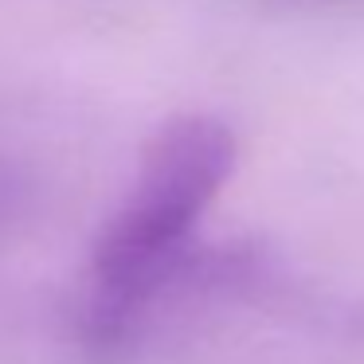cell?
<instances>
[{"mask_svg":"<svg viewBox=\"0 0 364 364\" xmlns=\"http://www.w3.org/2000/svg\"><path fill=\"white\" fill-rule=\"evenodd\" d=\"M239 145L220 118L181 114L149 137L134 184L90 243L79 294V341L110 364L168 309L196 251V228L235 173Z\"/></svg>","mask_w":364,"mask_h":364,"instance_id":"1","label":"cell"},{"mask_svg":"<svg viewBox=\"0 0 364 364\" xmlns=\"http://www.w3.org/2000/svg\"><path fill=\"white\" fill-rule=\"evenodd\" d=\"M32 200H36V188L28 181V173L12 157L0 153V255L16 243L20 228L32 215Z\"/></svg>","mask_w":364,"mask_h":364,"instance_id":"2","label":"cell"}]
</instances>
